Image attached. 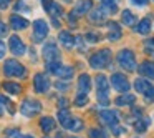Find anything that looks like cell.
<instances>
[{"instance_id": "d4e9b609", "label": "cell", "mask_w": 154, "mask_h": 138, "mask_svg": "<svg viewBox=\"0 0 154 138\" xmlns=\"http://www.w3.org/2000/svg\"><path fill=\"white\" fill-rule=\"evenodd\" d=\"M136 32H137V34H141V35H147V34H149V32H151V20H149V18H143V20L137 24Z\"/></svg>"}, {"instance_id": "9a60e30c", "label": "cell", "mask_w": 154, "mask_h": 138, "mask_svg": "<svg viewBox=\"0 0 154 138\" xmlns=\"http://www.w3.org/2000/svg\"><path fill=\"white\" fill-rule=\"evenodd\" d=\"M42 5H43V8L51 15V17H57V15L63 14L61 5H58L57 2H53V0H42Z\"/></svg>"}, {"instance_id": "7c38bea8", "label": "cell", "mask_w": 154, "mask_h": 138, "mask_svg": "<svg viewBox=\"0 0 154 138\" xmlns=\"http://www.w3.org/2000/svg\"><path fill=\"white\" fill-rule=\"evenodd\" d=\"M118 118H119V115L116 113L114 110H103L100 113V121L104 125H108V127H114V125H118Z\"/></svg>"}, {"instance_id": "ac0fdd59", "label": "cell", "mask_w": 154, "mask_h": 138, "mask_svg": "<svg viewBox=\"0 0 154 138\" xmlns=\"http://www.w3.org/2000/svg\"><path fill=\"white\" fill-rule=\"evenodd\" d=\"M10 27L14 30H23V28L28 27V20L22 18L20 15H12L10 17Z\"/></svg>"}, {"instance_id": "6da1fadb", "label": "cell", "mask_w": 154, "mask_h": 138, "mask_svg": "<svg viewBox=\"0 0 154 138\" xmlns=\"http://www.w3.org/2000/svg\"><path fill=\"white\" fill-rule=\"evenodd\" d=\"M109 62H111V50L109 48H103V50L93 53L91 58H90V65L93 68H96V70L106 68L108 65H109Z\"/></svg>"}, {"instance_id": "30bf717a", "label": "cell", "mask_w": 154, "mask_h": 138, "mask_svg": "<svg viewBox=\"0 0 154 138\" xmlns=\"http://www.w3.org/2000/svg\"><path fill=\"white\" fill-rule=\"evenodd\" d=\"M8 47H10V52H12V53L17 55V57L25 55V50H27L25 43L22 42V38L18 37V35H12L10 40H8Z\"/></svg>"}, {"instance_id": "ffe728a7", "label": "cell", "mask_w": 154, "mask_h": 138, "mask_svg": "<svg viewBox=\"0 0 154 138\" xmlns=\"http://www.w3.org/2000/svg\"><path fill=\"white\" fill-rule=\"evenodd\" d=\"M139 73L143 77H147V78H152L154 80V63L152 62H143L139 65Z\"/></svg>"}, {"instance_id": "8992f818", "label": "cell", "mask_w": 154, "mask_h": 138, "mask_svg": "<svg viewBox=\"0 0 154 138\" xmlns=\"http://www.w3.org/2000/svg\"><path fill=\"white\" fill-rule=\"evenodd\" d=\"M48 35V24L45 20H35L33 22V42L35 43H40L47 38Z\"/></svg>"}, {"instance_id": "d6986e66", "label": "cell", "mask_w": 154, "mask_h": 138, "mask_svg": "<svg viewBox=\"0 0 154 138\" xmlns=\"http://www.w3.org/2000/svg\"><path fill=\"white\" fill-rule=\"evenodd\" d=\"M58 40H60V43L63 45L65 48H73L75 47V38L71 37L70 32H60V35H58Z\"/></svg>"}, {"instance_id": "7a4b0ae2", "label": "cell", "mask_w": 154, "mask_h": 138, "mask_svg": "<svg viewBox=\"0 0 154 138\" xmlns=\"http://www.w3.org/2000/svg\"><path fill=\"white\" fill-rule=\"evenodd\" d=\"M96 88H98V101L103 107H106L109 103V83H108V78L103 77V75L96 77Z\"/></svg>"}, {"instance_id": "83f0119b", "label": "cell", "mask_w": 154, "mask_h": 138, "mask_svg": "<svg viewBox=\"0 0 154 138\" xmlns=\"http://www.w3.org/2000/svg\"><path fill=\"white\" fill-rule=\"evenodd\" d=\"M68 130H71V131H80L81 128H83V121L80 120V118H76V117H71V120H70V123H68Z\"/></svg>"}, {"instance_id": "d6a6232c", "label": "cell", "mask_w": 154, "mask_h": 138, "mask_svg": "<svg viewBox=\"0 0 154 138\" xmlns=\"http://www.w3.org/2000/svg\"><path fill=\"white\" fill-rule=\"evenodd\" d=\"M100 38H101L100 34H94V32H88V34H86V40H90L91 43H96Z\"/></svg>"}, {"instance_id": "5b68a950", "label": "cell", "mask_w": 154, "mask_h": 138, "mask_svg": "<svg viewBox=\"0 0 154 138\" xmlns=\"http://www.w3.org/2000/svg\"><path fill=\"white\" fill-rule=\"evenodd\" d=\"M40 110H42V103L37 101V100H32V98L23 100L22 105H20L22 115H25V117H28V118H32V117H35L37 113H40Z\"/></svg>"}, {"instance_id": "44dd1931", "label": "cell", "mask_w": 154, "mask_h": 138, "mask_svg": "<svg viewBox=\"0 0 154 138\" xmlns=\"http://www.w3.org/2000/svg\"><path fill=\"white\" fill-rule=\"evenodd\" d=\"M134 101H136V97L126 91V93H123L121 97H118L116 100H114V103H116L118 107H123V105H131V103H134Z\"/></svg>"}, {"instance_id": "f35d334b", "label": "cell", "mask_w": 154, "mask_h": 138, "mask_svg": "<svg viewBox=\"0 0 154 138\" xmlns=\"http://www.w3.org/2000/svg\"><path fill=\"white\" fill-rule=\"evenodd\" d=\"M5 50H7V48H5V43H2V42H0V60L5 57Z\"/></svg>"}, {"instance_id": "60d3db41", "label": "cell", "mask_w": 154, "mask_h": 138, "mask_svg": "<svg viewBox=\"0 0 154 138\" xmlns=\"http://www.w3.org/2000/svg\"><path fill=\"white\" fill-rule=\"evenodd\" d=\"M57 88H58V90L66 91V90H68V85H66V83H61V82H58V83H57Z\"/></svg>"}, {"instance_id": "603a6c76", "label": "cell", "mask_w": 154, "mask_h": 138, "mask_svg": "<svg viewBox=\"0 0 154 138\" xmlns=\"http://www.w3.org/2000/svg\"><path fill=\"white\" fill-rule=\"evenodd\" d=\"M121 22H123L124 25H128V27H133V25H136V15L133 14L131 10H124L123 14H121Z\"/></svg>"}, {"instance_id": "8fae6325", "label": "cell", "mask_w": 154, "mask_h": 138, "mask_svg": "<svg viewBox=\"0 0 154 138\" xmlns=\"http://www.w3.org/2000/svg\"><path fill=\"white\" fill-rule=\"evenodd\" d=\"M43 58L47 62H58L60 60V52H58L57 45L53 42H50V43H47L43 47Z\"/></svg>"}, {"instance_id": "74e56055", "label": "cell", "mask_w": 154, "mask_h": 138, "mask_svg": "<svg viewBox=\"0 0 154 138\" xmlns=\"http://www.w3.org/2000/svg\"><path fill=\"white\" fill-rule=\"evenodd\" d=\"M12 4V0H0V8H7Z\"/></svg>"}, {"instance_id": "ba28073f", "label": "cell", "mask_w": 154, "mask_h": 138, "mask_svg": "<svg viewBox=\"0 0 154 138\" xmlns=\"http://www.w3.org/2000/svg\"><path fill=\"white\" fill-rule=\"evenodd\" d=\"M111 85H113V88L116 91H121V93H126V91H129V82H128V78L124 77L123 73H113V77H111Z\"/></svg>"}, {"instance_id": "8d00e7d4", "label": "cell", "mask_w": 154, "mask_h": 138, "mask_svg": "<svg viewBox=\"0 0 154 138\" xmlns=\"http://www.w3.org/2000/svg\"><path fill=\"white\" fill-rule=\"evenodd\" d=\"M5 35H7V27L4 22H0V37H5Z\"/></svg>"}, {"instance_id": "3957f363", "label": "cell", "mask_w": 154, "mask_h": 138, "mask_svg": "<svg viewBox=\"0 0 154 138\" xmlns=\"http://www.w3.org/2000/svg\"><path fill=\"white\" fill-rule=\"evenodd\" d=\"M4 73L7 77H17V78H23L27 75V70L22 63H18L17 60H7L4 65Z\"/></svg>"}, {"instance_id": "5bb4252c", "label": "cell", "mask_w": 154, "mask_h": 138, "mask_svg": "<svg viewBox=\"0 0 154 138\" xmlns=\"http://www.w3.org/2000/svg\"><path fill=\"white\" fill-rule=\"evenodd\" d=\"M88 17H90V20L94 22V24H101V22H104L108 17V8L106 7H98V8H94V10H91L90 14H88Z\"/></svg>"}, {"instance_id": "e575fe53", "label": "cell", "mask_w": 154, "mask_h": 138, "mask_svg": "<svg viewBox=\"0 0 154 138\" xmlns=\"http://www.w3.org/2000/svg\"><path fill=\"white\" fill-rule=\"evenodd\" d=\"M111 130H113V135H114V136H121V135L124 133V128L119 127V125H114V127H111Z\"/></svg>"}, {"instance_id": "7402d4cb", "label": "cell", "mask_w": 154, "mask_h": 138, "mask_svg": "<svg viewBox=\"0 0 154 138\" xmlns=\"http://www.w3.org/2000/svg\"><path fill=\"white\" fill-rule=\"evenodd\" d=\"M55 120L51 117H43L40 120V127H42V130L45 131V133H50V131H53L55 130Z\"/></svg>"}, {"instance_id": "1f68e13d", "label": "cell", "mask_w": 154, "mask_h": 138, "mask_svg": "<svg viewBox=\"0 0 154 138\" xmlns=\"http://www.w3.org/2000/svg\"><path fill=\"white\" fill-rule=\"evenodd\" d=\"M144 52L146 53H154V38H147V40H144Z\"/></svg>"}, {"instance_id": "4316f807", "label": "cell", "mask_w": 154, "mask_h": 138, "mask_svg": "<svg viewBox=\"0 0 154 138\" xmlns=\"http://www.w3.org/2000/svg\"><path fill=\"white\" fill-rule=\"evenodd\" d=\"M4 88H5V91L10 93V95H18L22 91V87L18 83H14V82H5Z\"/></svg>"}, {"instance_id": "9c48e42d", "label": "cell", "mask_w": 154, "mask_h": 138, "mask_svg": "<svg viewBox=\"0 0 154 138\" xmlns=\"http://www.w3.org/2000/svg\"><path fill=\"white\" fill-rule=\"evenodd\" d=\"M33 87L37 93H47L48 88H50V80L45 73H37L33 78Z\"/></svg>"}, {"instance_id": "2e32d148", "label": "cell", "mask_w": 154, "mask_h": 138, "mask_svg": "<svg viewBox=\"0 0 154 138\" xmlns=\"http://www.w3.org/2000/svg\"><path fill=\"white\" fill-rule=\"evenodd\" d=\"M91 90V78L90 75L86 73H81L80 75V80H78V93H85L88 95Z\"/></svg>"}, {"instance_id": "52a82bcc", "label": "cell", "mask_w": 154, "mask_h": 138, "mask_svg": "<svg viewBox=\"0 0 154 138\" xmlns=\"http://www.w3.org/2000/svg\"><path fill=\"white\" fill-rule=\"evenodd\" d=\"M134 88H136L141 95H144L146 100H154V87L147 80H144V78H137V80L134 82Z\"/></svg>"}, {"instance_id": "277c9868", "label": "cell", "mask_w": 154, "mask_h": 138, "mask_svg": "<svg viewBox=\"0 0 154 138\" xmlns=\"http://www.w3.org/2000/svg\"><path fill=\"white\" fill-rule=\"evenodd\" d=\"M118 63L121 65V68H124L128 72L136 70V57L131 50H121L118 53Z\"/></svg>"}, {"instance_id": "ab89813d", "label": "cell", "mask_w": 154, "mask_h": 138, "mask_svg": "<svg viewBox=\"0 0 154 138\" xmlns=\"http://www.w3.org/2000/svg\"><path fill=\"white\" fill-rule=\"evenodd\" d=\"M134 5H139V7H144V5L147 4V0H131Z\"/></svg>"}, {"instance_id": "836d02e7", "label": "cell", "mask_w": 154, "mask_h": 138, "mask_svg": "<svg viewBox=\"0 0 154 138\" xmlns=\"http://www.w3.org/2000/svg\"><path fill=\"white\" fill-rule=\"evenodd\" d=\"M4 105H7V107H10L12 103H10V101H8L5 97H2V95H0V117L4 115Z\"/></svg>"}, {"instance_id": "e0dca14e", "label": "cell", "mask_w": 154, "mask_h": 138, "mask_svg": "<svg viewBox=\"0 0 154 138\" xmlns=\"http://www.w3.org/2000/svg\"><path fill=\"white\" fill-rule=\"evenodd\" d=\"M121 27L116 24V22H109L108 24V40H111V42H116V40H119L121 38Z\"/></svg>"}, {"instance_id": "f1b7e54d", "label": "cell", "mask_w": 154, "mask_h": 138, "mask_svg": "<svg viewBox=\"0 0 154 138\" xmlns=\"http://www.w3.org/2000/svg\"><path fill=\"white\" fill-rule=\"evenodd\" d=\"M90 138H109L108 133L101 128H91L90 130Z\"/></svg>"}, {"instance_id": "484cf974", "label": "cell", "mask_w": 154, "mask_h": 138, "mask_svg": "<svg viewBox=\"0 0 154 138\" xmlns=\"http://www.w3.org/2000/svg\"><path fill=\"white\" fill-rule=\"evenodd\" d=\"M58 120H60L61 127H65V128H66V127H68V123H70V120H71L70 111H68L66 108H61V110L58 111Z\"/></svg>"}, {"instance_id": "cb8c5ba5", "label": "cell", "mask_w": 154, "mask_h": 138, "mask_svg": "<svg viewBox=\"0 0 154 138\" xmlns=\"http://www.w3.org/2000/svg\"><path fill=\"white\" fill-rule=\"evenodd\" d=\"M55 75L60 77V78H63V80H70V78L73 77V68H71V67H65V65H60L58 70L55 72Z\"/></svg>"}, {"instance_id": "d590c367", "label": "cell", "mask_w": 154, "mask_h": 138, "mask_svg": "<svg viewBox=\"0 0 154 138\" xmlns=\"http://www.w3.org/2000/svg\"><path fill=\"white\" fill-rule=\"evenodd\" d=\"M8 135H10L12 138H33V136H30V135H20L17 130H10V131H8Z\"/></svg>"}, {"instance_id": "4dcf8cb0", "label": "cell", "mask_w": 154, "mask_h": 138, "mask_svg": "<svg viewBox=\"0 0 154 138\" xmlns=\"http://www.w3.org/2000/svg\"><path fill=\"white\" fill-rule=\"evenodd\" d=\"M86 103H88V95L78 93L76 98H75V105H76V107H83V105H86Z\"/></svg>"}, {"instance_id": "f546056e", "label": "cell", "mask_w": 154, "mask_h": 138, "mask_svg": "<svg viewBox=\"0 0 154 138\" xmlns=\"http://www.w3.org/2000/svg\"><path fill=\"white\" fill-rule=\"evenodd\" d=\"M147 125H149V120H141V118H139V120L134 123V128H136L137 133H143V131H146Z\"/></svg>"}, {"instance_id": "4fadbf2b", "label": "cell", "mask_w": 154, "mask_h": 138, "mask_svg": "<svg viewBox=\"0 0 154 138\" xmlns=\"http://www.w3.org/2000/svg\"><path fill=\"white\" fill-rule=\"evenodd\" d=\"M91 8H93V2H91V0H80V2L75 5L71 14L76 15V17H81V15H85V14H90Z\"/></svg>"}]
</instances>
